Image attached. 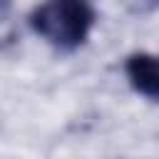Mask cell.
I'll return each instance as SVG.
<instances>
[{
	"label": "cell",
	"mask_w": 159,
	"mask_h": 159,
	"mask_svg": "<svg viewBox=\"0 0 159 159\" xmlns=\"http://www.w3.org/2000/svg\"><path fill=\"white\" fill-rule=\"evenodd\" d=\"M124 75L134 92L159 102V55L134 52L124 60Z\"/></svg>",
	"instance_id": "cell-2"
},
{
	"label": "cell",
	"mask_w": 159,
	"mask_h": 159,
	"mask_svg": "<svg viewBox=\"0 0 159 159\" xmlns=\"http://www.w3.org/2000/svg\"><path fill=\"white\" fill-rule=\"evenodd\" d=\"M10 10H12V0H0V32L10 22Z\"/></svg>",
	"instance_id": "cell-4"
},
{
	"label": "cell",
	"mask_w": 159,
	"mask_h": 159,
	"mask_svg": "<svg viewBox=\"0 0 159 159\" xmlns=\"http://www.w3.org/2000/svg\"><path fill=\"white\" fill-rule=\"evenodd\" d=\"M134 10H139V12H149V10H157L159 7V0H127Z\"/></svg>",
	"instance_id": "cell-3"
},
{
	"label": "cell",
	"mask_w": 159,
	"mask_h": 159,
	"mask_svg": "<svg viewBox=\"0 0 159 159\" xmlns=\"http://www.w3.org/2000/svg\"><path fill=\"white\" fill-rule=\"evenodd\" d=\"M30 27L50 47L60 52H75L82 47L97 22V12L89 0H42L30 12Z\"/></svg>",
	"instance_id": "cell-1"
}]
</instances>
